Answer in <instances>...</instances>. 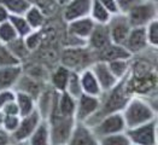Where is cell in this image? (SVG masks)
<instances>
[{
    "instance_id": "obj_21",
    "label": "cell",
    "mask_w": 158,
    "mask_h": 145,
    "mask_svg": "<svg viewBox=\"0 0 158 145\" xmlns=\"http://www.w3.org/2000/svg\"><path fill=\"white\" fill-rule=\"evenodd\" d=\"M71 70H69L64 66L59 64L51 74V85L52 88L57 92H64L66 88V83L70 76Z\"/></svg>"
},
{
    "instance_id": "obj_9",
    "label": "cell",
    "mask_w": 158,
    "mask_h": 145,
    "mask_svg": "<svg viewBox=\"0 0 158 145\" xmlns=\"http://www.w3.org/2000/svg\"><path fill=\"white\" fill-rule=\"evenodd\" d=\"M42 120H44L42 116L40 115V113L36 109L33 113L26 115V116H21L17 130L11 134L13 143L26 142L27 139L31 135V133L36 130V127L39 126Z\"/></svg>"
},
{
    "instance_id": "obj_5",
    "label": "cell",
    "mask_w": 158,
    "mask_h": 145,
    "mask_svg": "<svg viewBox=\"0 0 158 145\" xmlns=\"http://www.w3.org/2000/svg\"><path fill=\"white\" fill-rule=\"evenodd\" d=\"M89 127V126H88ZM91 130L97 135V138L106 137L110 134L126 132V122L121 111H115L102 116L94 125L91 126Z\"/></svg>"
},
{
    "instance_id": "obj_24",
    "label": "cell",
    "mask_w": 158,
    "mask_h": 145,
    "mask_svg": "<svg viewBox=\"0 0 158 145\" xmlns=\"http://www.w3.org/2000/svg\"><path fill=\"white\" fill-rule=\"evenodd\" d=\"M132 59H117V61H111L106 63L110 68L111 73L114 74V76L118 81H121V80L126 79L131 74Z\"/></svg>"
},
{
    "instance_id": "obj_47",
    "label": "cell",
    "mask_w": 158,
    "mask_h": 145,
    "mask_svg": "<svg viewBox=\"0 0 158 145\" xmlns=\"http://www.w3.org/2000/svg\"><path fill=\"white\" fill-rule=\"evenodd\" d=\"M132 145H133V144H132Z\"/></svg>"
},
{
    "instance_id": "obj_41",
    "label": "cell",
    "mask_w": 158,
    "mask_h": 145,
    "mask_svg": "<svg viewBox=\"0 0 158 145\" xmlns=\"http://www.w3.org/2000/svg\"><path fill=\"white\" fill-rule=\"evenodd\" d=\"M11 143H13L11 134L0 128V145H9Z\"/></svg>"
},
{
    "instance_id": "obj_14",
    "label": "cell",
    "mask_w": 158,
    "mask_h": 145,
    "mask_svg": "<svg viewBox=\"0 0 158 145\" xmlns=\"http://www.w3.org/2000/svg\"><path fill=\"white\" fill-rule=\"evenodd\" d=\"M66 145H100L99 139L93 133L91 127L85 123L76 122L73 133L68 140Z\"/></svg>"
},
{
    "instance_id": "obj_46",
    "label": "cell",
    "mask_w": 158,
    "mask_h": 145,
    "mask_svg": "<svg viewBox=\"0 0 158 145\" xmlns=\"http://www.w3.org/2000/svg\"><path fill=\"white\" fill-rule=\"evenodd\" d=\"M9 145H15V143H11V144H9Z\"/></svg>"
},
{
    "instance_id": "obj_6",
    "label": "cell",
    "mask_w": 158,
    "mask_h": 145,
    "mask_svg": "<svg viewBox=\"0 0 158 145\" xmlns=\"http://www.w3.org/2000/svg\"><path fill=\"white\" fill-rule=\"evenodd\" d=\"M126 134L133 145H158L157 120L126 130Z\"/></svg>"
},
{
    "instance_id": "obj_27",
    "label": "cell",
    "mask_w": 158,
    "mask_h": 145,
    "mask_svg": "<svg viewBox=\"0 0 158 145\" xmlns=\"http://www.w3.org/2000/svg\"><path fill=\"white\" fill-rule=\"evenodd\" d=\"M9 21L12 24L19 38H26L27 35H29L33 32L30 26L28 24L27 19L24 18V16H22V15H11Z\"/></svg>"
},
{
    "instance_id": "obj_40",
    "label": "cell",
    "mask_w": 158,
    "mask_h": 145,
    "mask_svg": "<svg viewBox=\"0 0 158 145\" xmlns=\"http://www.w3.org/2000/svg\"><path fill=\"white\" fill-rule=\"evenodd\" d=\"M97 1H99V2H100L104 7H106L112 15L118 12L117 5H116V0H97Z\"/></svg>"
},
{
    "instance_id": "obj_4",
    "label": "cell",
    "mask_w": 158,
    "mask_h": 145,
    "mask_svg": "<svg viewBox=\"0 0 158 145\" xmlns=\"http://www.w3.org/2000/svg\"><path fill=\"white\" fill-rule=\"evenodd\" d=\"M132 27H146L152 21L158 19L156 0H140L126 13Z\"/></svg>"
},
{
    "instance_id": "obj_36",
    "label": "cell",
    "mask_w": 158,
    "mask_h": 145,
    "mask_svg": "<svg viewBox=\"0 0 158 145\" xmlns=\"http://www.w3.org/2000/svg\"><path fill=\"white\" fill-rule=\"evenodd\" d=\"M19 120H21V116H18V115H4L2 127L1 128L4 131H6L7 133L12 134L18 127Z\"/></svg>"
},
{
    "instance_id": "obj_10",
    "label": "cell",
    "mask_w": 158,
    "mask_h": 145,
    "mask_svg": "<svg viewBox=\"0 0 158 145\" xmlns=\"http://www.w3.org/2000/svg\"><path fill=\"white\" fill-rule=\"evenodd\" d=\"M93 0H70L62 9V18L68 23L70 21L87 17L92 7Z\"/></svg>"
},
{
    "instance_id": "obj_18",
    "label": "cell",
    "mask_w": 158,
    "mask_h": 145,
    "mask_svg": "<svg viewBox=\"0 0 158 145\" xmlns=\"http://www.w3.org/2000/svg\"><path fill=\"white\" fill-rule=\"evenodd\" d=\"M79 76L82 93L93 96V97H102L103 91H102V88H100L91 68L82 70L81 73H79Z\"/></svg>"
},
{
    "instance_id": "obj_28",
    "label": "cell",
    "mask_w": 158,
    "mask_h": 145,
    "mask_svg": "<svg viewBox=\"0 0 158 145\" xmlns=\"http://www.w3.org/2000/svg\"><path fill=\"white\" fill-rule=\"evenodd\" d=\"M0 2L6 7L10 15H24L30 7L29 0H0Z\"/></svg>"
},
{
    "instance_id": "obj_20",
    "label": "cell",
    "mask_w": 158,
    "mask_h": 145,
    "mask_svg": "<svg viewBox=\"0 0 158 145\" xmlns=\"http://www.w3.org/2000/svg\"><path fill=\"white\" fill-rule=\"evenodd\" d=\"M28 145H52L50 127L46 120H42L36 130L31 133V135L27 139Z\"/></svg>"
},
{
    "instance_id": "obj_1",
    "label": "cell",
    "mask_w": 158,
    "mask_h": 145,
    "mask_svg": "<svg viewBox=\"0 0 158 145\" xmlns=\"http://www.w3.org/2000/svg\"><path fill=\"white\" fill-rule=\"evenodd\" d=\"M121 113L124 119L127 130L157 120L156 108L141 96L131 97Z\"/></svg>"
},
{
    "instance_id": "obj_13",
    "label": "cell",
    "mask_w": 158,
    "mask_h": 145,
    "mask_svg": "<svg viewBox=\"0 0 158 145\" xmlns=\"http://www.w3.org/2000/svg\"><path fill=\"white\" fill-rule=\"evenodd\" d=\"M111 44L109 29L106 24H95L91 35L87 39V47L95 53V56L100 51H103Z\"/></svg>"
},
{
    "instance_id": "obj_15",
    "label": "cell",
    "mask_w": 158,
    "mask_h": 145,
    "mask_svg": "<svg viewBox=\"0 0 158 145\" xmlns=\"http://www.w3.org/2000/svg\"><path fill=\"white\" fill-rule=\"evenodd\" d=\"M94 26H95V23L93 22L89 16L77 18V19H74V21H70L66 23V34L87 41Z\"/></svg>"
},
{
    "instance_id": "obj_30",
    "label": "cell",
    "mask_w": 158,
    "mask_h": 145,
    "mask_svg": "<svg viewBox=\"0 0 158 145\" xmlns=\"http://www.w3.org/2000/svg\"><path fill=\"white\" fill-rule=\"evenodd\" d=\"M31 5L39 7L42 12L45 13V16L48 18L50 16H52L57 12V10L59 9V5L57 2V0H29Z\"/></svg>"
},
{
    "instance_id": "obj_31",
    "label": "cell",
    "mask_w": 158,
    "mask_h": 145,
    "mask_svg": "<svg viewBox=\"0 0 158 145\" xmlns=\"http://www.w3.org/2000/svg\"><path fill=\"white\" fill-rule=\"evenodd\" d=\"M65 92L69 93L71 97H74L75 99H77L82 94V90H81V85H80V76L79 73L76 71H71L70 76L66 83Z\"/></svg>"
},
{
    "instance_id": "obj_19",
    "label": "cell",
    "mask_w": 158,
    "mask_h": 145,
    "mask_svg": "<svg viewBox=\"0 0 158 145\" xmlns=\"http://www.w3.org/2000/svg\"><path fill=\"white\" fill-rule=\"evenodd\" d=\"M132 58L133 56L123 45H116L112 42L97 54V59L104 62H111L117 59H132Z\"/></svg>"
},
{
    "instance_id": "obj_8",
    "label": "cell",
    "mask_w": 158,
    "mask_h": 145,
    "mask_svg": "<svg viewBox=\"0 0 158 145\" xmlns=\"http://www.w3.org/2000/svg\"><path fill=\"white\" fill-rule=\"evenodd\" d=\"M100 108V97H93L82 93L76 99L75 120L80 123H87L98 113Z\"/></svg>"
},
{
    "instance_id": "obj_43",
    "label": "cell",
    "mask_w": 158,
    "mask_h": 145,
    "mask_svg": "<svg viewBox=\"0 0 158 145\" xmlns=\"http://www.w3.org/2000/svg\"><path fill=\"white\" fill-rule=\"evenodd\" d=\"M69 1H70V0H57V2H58V5H59V7H63L66 2H69Z\"/></svg>"
},
{
    "instance_id": "obj_35",
    "label": "cell",
    "mask_w": 158,
    "mask_h": 145,
    "mask_svg": "<svg viewBox=\"0 0 158 145\" xmlns=\"http://www.w3.org/2000/svg\"><path fill=\"white\" fill-rule=\"evenodd\" d=\"M26 41L28 49L30 50V52L33 53V51H35L40 46L41 41H42V29L40 30H33L29 35H27L26 38H23Z\"/></svg>"
},
{
    "instance_id": "obj_33",
    "label": "cell",
    "mask_w": 158,
    "mask_h": 145,
    "mask_svg": "<svg viewBox=\"0 0 158 145\" xmlns=\"http://www.w3.org/2000/svg\"><path fill=\"white\" fill-rule=\"evenodd\" d=\"M19 64H22V63L17 58H15V56L9 50L7 45L0 42V68H2V66H19Z\"/></svg>"
},
{
    "instance_id": "obj_42",
    "label": "cell",
    "mask_w": 158,
    "mask_h": 145,
    "mask_svg": "<svg viewBox=\"0 0 158 145\" xmlns=\"http://www.w3.org/2000/svg\"><path fill=\"white\" fill-rule=\"evenodd\" d=\"M10 12L6 10V7L0 2V23H2V22H6V21H9V18H10Z\"/></svg>"
},
{
    "instance_id": "obj_34",
    "label": "cell",
    "mask_w": 158,
    "mask_h": 145,
    "mask_svg": "<svg viewBox=\"0 0 158 145\" xmlns=\"http://www.w3.org/2000/svg\"><path fill=\"white\" fill-rule=\"evenodd\" d=\"M146 38L150 49L157 50L158 49V19L152 21L145 27Z\"/></svg>"
},
{
    "instance_id": "obj_38",
    "label": "cell",
    "mask_w": 158,
    "mask_h": 145,
    "mask_svg": "<svg viewBox=\"0 0 158 145\" xmlns=\"http://www.w3.org/2000/svg\"><path fill=\"white\" fill-rule=\"evenodd\" d=\"M140 0H116V5H117V9H118V12L127 13Z\"/></svg>"
},
{
    "instance_id": "obj_26",
    "label": "cell",
    "mask_w": 158,
    "mask_h": 145,
    "mask_svg": "<svg viewBox=\"0 0 158 145\" xmlns=\"http://www.w3.org/2000/svg\"><path fill=\"white\" fill-rule=\"evenodd\" d=\"M7 47L11 51V53L15 56V58H17L22 64H23V61H26L27 58L31 54L30 50L27 46L24 39L19 38V36L17 39H15L13 41H11L10 44H7Z\"/></svg>"
},
{
    "instance_id": "obj_3",
    "label": "cell",
    "mask_w": 158,
    "mask_h": 145,
    "mask_svg": "<svg viewBox=\"0 0 158 145\" xmlns=\"http://www.w3.org/2000/svg\"><path fill=\"white\" fill-rule=\"evenodd\" d=\"M46 121L50 127L52 145H66L76 125V120L74 117L62 116L53 109Z\"/></svg>"
},
{
    "instance_id": "obj_37",
    "label": "cell",
    "mask_w": 158,
    "mask_h": 145,
    "mask_svg": "<svg viewBox=\"0 0 158 145\" xmlns=\"http://www.w3.org/2000/svg\"><path fill=\"white\" fill-rule=\"evenodd\" d=\"M16 97V91L15 90H4L0 91V111L4 106L6 105L9 102L15 100Z\"/></svg>"
},
{
    "instance_id": "obj_25",
    "label": "cell",
    "mask_w": 158,
    "mask_h": 145,
    "mask_svg": "<svg viewBox=\"0 0 158 145\" xmlns=\"http://www.w3.org/2000/svg\"><path fill=\"white\" fill-rule=\"evenodd\" d=\"M112 13L110 12L106 7H104L99 1L93 0L92 7L89 11V17L95 24H107L110 21Z\"/></svg>"
},
{
    "instance_id": "obj_32",
    "label": "cell",
    "mask_w": 158,
    "mask_h": 145,
    "mask_svg": "<svg viewBox=\"0 0 158 145\" xmlns=\"http://www.w3.org/2000/svg\"><path fill=\"white\" fill-rule=\"evenodd\" d=\"M17 38H18V35H17L12 24L10 23V21L0 23V42L1 44L7 45Z\"/></svg>"
},
{
    "instance_id": "obj_7",
    "label": "cell",
    "mask_w": 158,
    "mask_h": 145,
    "mask_svg": "<svg viewBox=\"0 0 158 145\" xmlns=\"http://www.w3.org/2000/svg\"><path fill=\"white\" fill-rule=\"evenodd\" d=\"M106 26L109 29L111 42L116 45H124L126 40L129 35V32L132 29V26L126 13H114Z\"/></svg>"
},
{
    "instance_id": "obj_12",
    "label": "cell",
    "mask_w": 158,
    "mask_h": 145,
    "mask_svg": "<svg viewBox=\"0 0 158 145\" xmlns=\"http://www.w3.org/2000/svg\"><path fill=\"white\" fill-rule=\"evenodd\" d=\"M133 57L136 54H141L150 49L147 38H146L145 27H132L129 35L123 45Z\"/></svg>"
},
{
    "instance_id": "obj_17",
    "label": "cell",
    "mask_w": 158,
    "mask_h": 145,
    "mask_svg": "<svg viewBox=\"0 0 158 145\" xmlns=\"http://www.w3.org/2000/svg\"><path fill=\"white\" fill-rule=\"evenodd\" d=\"M53 109L62 116L74 117L75 116V109H76V99L74 97H71L69 93H66L65 91L64 92H57Z\"/></svg>"
},
{
    "instance_id": "obj_11",
    "label": "cell",
    "mask_w": 158,
    "mask_h": 145,
    "mask_svg": "<svg viewBox=\"0 0 158 145\" xmlns=\"http://www.w3.org/2000/svg\"><path fill=\"white\" fill-rule=\"evenodd\" d=\"M91 69H92L93 74H94L95 79L98 81L103 93L109 92L110 90H112L119 82L118 80L114 76V74L111 73L107 63L104 62V61L97 59L91 66Z\"/></svg>"
},
{
    "instance_id": "obj_23",
    "label": "cell",
    "mask_w": 158,
    "mask_h": 145,
    "mask_svg": "<svg viewBox=\"0 0 158 145\" xmlns=\"http://www.w3.org/2000/svg\"><path fill=\"white\" fill-rule=\"evenodd\" d=\"M23 16L27 19L28 24L30 26L31 30L42 29L46 24V22H47V17L45 16V13L42 12L39 7H36L34 5H30V7L27 10Z\"/></svg>"
},
{
    "instance_id": "obj_39",
    "label": "cell",
    "mask_w": 158,
    "mask_h": 145,
    "mask_svg": "<svg viewBox=\"0 0 158 145\" xmlns=\"http://www.w3.org/2000/svg\"><path fill=\"white\" fill-rule=\"evenodd\" d=\"M1 113L4 115H18L19 116V110H18V106H17L16 100L9 102L6 105L1 109Z\"/></svg>"
},
{
    "instance_id": "obj_16",
    "label": "cell",
    "mask_w": 158,
    "mask_h": 145,
    "mask_svg": "<svg viewBox=\"0 0 158 145\" xmlns=\"http://www.w3.org/2000/svg\"><path fill=\"white\" fill-rule=\"evenodd\" d=\"M22 74H23V64L0 68V91L15 90V86Z\"/></svg>"
},
{
    "instance_id": "obj_29",
    "label": "cell",
    "mask_w": 158,
    "mask_h": 145,
    "mask_svg": "<svg viewBox=\"0 0 158 145\" xmlns=\"http://www.w3.org/2000/svg\"><path fill=\"white\" fill-rule=\"evenodd\" d=\"M100 145H132L128 135L126 132L116 133V134H110L106 137L98 138Z\"/></svg>"
},
{
    "instance_id": "obj_45",
    "label": "cell",
    "mask_w": 158,
    "mask_h": 145,
    "mask_svg": "<svg viewBox=\"0 0 158 145\" xmlns=\"http://www.w3.org/2000/svg\"><path fill=\"white\" fill-rule=\"evenodd\" d=\"M15 145H28V143L26 142H19V143H15Z\"/></svg>"
},
{
    "instance_id": "obj_2",
    "label": "cell",
    "mask_w": 158,
    "mask_h": 145,
    "mask_svg": "<svg viewBox=\"0 0 158 145\" xmlns=\"http://www.w3.org/2000/svg\"><path fill=\"white\" fill-rule=\"evenodd\" d=\"M95 61V53H93L87 46L65 47L60 56V64L76 73H81L82 70L91 68Z\"/></svg>"
},
{
    "instance_id": "obj_22",
    "label": "cell",
    "mask_w": 158,
    "mask_h": 145,
    "mask_svg": "<svg viewBox=\"0 0 158 145\" xmlns=\"http://www.w3.org/2000/svg\"><path fill=\"white\" fill-rule=\"evenodd\" d=\"M15 100L19 110V116H26L36 109V99L29 93L16 91Z\"/></svg>"
},
{
    "instance_id": "obj_44",
    "label": "cell",
    "mask_w": 158,
    "mask_h": 145,
    "mask_svg": "<svg viewBox=\"0 0 158 145\" xmlns=\"http://www.w3.org/2000/svg\"><path fill=\"white\" fill-rule=\"evenodd\" d=\"M2 120H4V114L0 111V128L2 127Z\"/></svg>"
}]
</instances>
